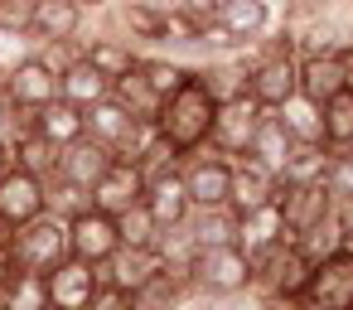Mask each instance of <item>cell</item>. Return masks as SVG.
<instances>
[{
    "label": "cell",
    "mask_w": 353,
    "mask_h": 310,
    "mask_svg": "<svg viewBox=\"0 0 353 310\" xmlns=\"http://www.w3.org/2000/svg\"><path fill=\"white\" fill-rule=\"evenodd\" d=\"M276 209H281V223L285 233H305L310 223H319L329 209H334V194L324 180H281V194H276Z\"/></svg>",
    "instance_id": "8fae6325"
},
{
    "label": "cell",
    "mask_w": 353,
    "mask_h": 310,
    "mask_svg": "<svg viewBox=\"0 0 353 310\" xmlns=\"http://www.w3.org/2000/svg\"><path fill=\"white\" fill-rule=\"evenodd\" d=\"M160 262H165L160 247H117V252L107 257V267H102V281L117 286V291H126V296H136V291L160 271Z\"/></svg>",
    "instance_id": "d6986e66"
},
{
    "label": "cell",
    "mask_w": 353,
    "mask_h": 310,
    "mask_svg": "<svg viewBox=\"0 0 353 310\" xmlns=\"http://www.w3.org/2000/svg\"><path fill=\"white\" fill-rule=\"evenodd\" d=\"M295 310H324V305H314V300H295Z\"/></svg>",
    "instance_id": "bcb514c9"
},
{
    "label": "cell",
    "mask_w": 353,
    "mask_h": 310,
    "mask_svg": "<svg viewBox=\"0 0 353 310\" xmlns=\"http://www.w3.org/2000/svg\"><path fill=\"white\" fill-rule=\"evenodd\" d=\"M141 194H145V175H141L131 160H112V170L92 184V209H102V213L117 218V213L136 209Z\"/></svg>",
    "instance_id": "ac0fdd59"
},
{
    "label": "cell",
    "mask_w": 353,
    "mask_h": 310,
    "mask_svg": "<svg viewBox=\"0 0 353 310\" xmlns=\"http://www.w3.org/2000/svg\"><path fill=\"white\" fill-rule=\"evenodd\" d=\"M59 97L73 102V107H92V102L112 97V78H102L88 59H73V64L59 73Z\"/></svg>",
    "instance_id": "d4e9b609"
},
{
    "label": "cell",
    "mask_w": 353,
    "mask_h": 310,
    "mask_svg": "<svg viewBox=\"0 0 353 310\" xmlns=\"http://www.w3.org/2000/svg\"><path fill=\"white\" fill-rule=\"evenodd\" d=\"M324 146L329 151L353 146V88H343L339 97L324 102Z\"/></svg>",
    "instance_id": "d6a6232c"
},
{
    "label": "cell",
    "mask_w": 353,
    "mask_h": 310,
    "mask_svg": "<svg viewBox=\"0 0 353 310\" xmlns=\"http://www.w3.org/2000/svg\"><path fill=\"white\" fill-rule=\"evenodd\" d=\"M10 160L20 165V170H30V175H39L44 184L59 175V146L44 136V131H34V126H25L15 141H10Z\"/></svg>",
    "instance_id": "484cf974"
},
{
    "label": "cell",
    "mask_w": 353,
    "mask_h": 310,
    "mask_svg": "<svg viewBox=\"0 0 353 310\" xmlns=\"http://www.w3.org/2000/svg\"><path fill=\"white\" fill-rule=\"evenodd\" d=\"M141 117H131L117 97H102V102H92V107H83V136H92V141H102L112 155H117V146L131 136V126H136Z\"/></svg>",
    "instance_id": "7402d4cb"
},
{
    "label": "cell",
    "mask_w": 353,
    "mask_h": 310,
    "mask_svg": "<svg viewBox=\"0 0 353 310\" xmlns=\"http://www.w3.org/2000/svg\"><path fill=\"white\" fill-rule=\"evenodd\" d=\"M117 228H121V247H160V238H165V228L150 218V209H145V204H136V209L117 213Z\"/></svg>",
    "instance_id": "d590c367"
},
{
    "label": "cell",
    "mask_w": 353,
    "mask_h": 310,
    "mask_svg": "<svg viewBox=\"0 0 353 310\" xmlns=\"http://www.w3.org/2000/svg\"><path fill=\"white\" fill-rule=\"evenodd\" d=\"M213 117H218V102L208 97V88L199 83V73H189V78L160 102V112H155V131H160V141L184 160V155H194V151L208 146Z\"/></svg>",
    "instance_id": "6da1fadb"
},
{
    "label": "cell",
    "mask_w": 353,
    "mask_h": 310,
    "mask_svg": "<svg viewBox=\"0 0 353 310\" xmlns=\"http://www.w3.org/2000/svg\"><path fill=\"white\" fill-rule=\"evenodd\" d=\"M165 25H170V0H126L121 6V39H150L165 44Z\"/></svg>",
    "instance_id": "4316f807"
},
{
    "label": "cell",
    "mask_w": 353,
    "mask_h": 310,
    "mask_svg": "<svg viewBox=\"0 0 353 310\" xmlns=\"http://www.w3.org/2000/svg\"><path fill=\"white\" fill-rule=\"evenodd\" d=\"M30 30H34V0H0V35L30 39Z\"/></svg>",
    "instance_id": "f35d334b"
},
{
    "label": "cell",
    "mask_w": 353,
    "mask_h": 310,
    "mask_svg": "<svg viewBox=\"0 0 353 310\" xmlns=\"http://www.w3.org/2000/svg\"><path fill=\"white\" fill-rule=\"evenodd\" d=\"M343 88H353V44L324 49V54H300V93L310 102H329Z\"/></svg>",
    "instance_id": "ba28073f"
},
{
    "label": "cell",
    "mask_w": 353,
    "mask_h": 310,
    "mask_svg": "<svg viewBox=\"0 0 353 310\" xmlns=\"http://www.w3.org/2000/svg\"><path fill=\"white\" fill-rule=\"evenodd\" d=\"M10 165H15V160H10V146H6V141H0V175H6Z\"/></svg>",
    "instance_id": "f6af8a7d"
},
{
    "label": "cell",
    "mask_w": 353,
    "mask_h": 310,
    "mask_svg": "<svg viewBox=\"0 0 353 310\" xmlns=\"http://www.w3.org/2000/svg\"><path fill=\"white\" fill-rule=\"evenodd\" d=\"M112 151L102 146V141H92V136H78V141H68L63 151H59V175L54 180H63V184H78V189H88L92 194V184L112 170Z\"/></svg>",
    "instance_id": "2e32d148"
},
{
    "label": "cell",
    "mask_w": 353,
    "mask_h": 310,
    "mask_svg": "<svg viewBox=\"0 0 353 310\" xmlns=\"http://www.w3.org/2000/svg\"><path fill=\"white\" fill-rule=\"evenodd\" d=\"M276 117L285 122V131H290L295 141H324V107H319V102H310L305 93L285 97V102L276 107Z\"/></svg>",
    "instance_id": "1f68e13d"
},
{
    "label": "cell",
    "mask_w": 353,
    "mask_h": 310,
    "mask_svg": "<svg viewBox=\"0 0 353 310\" xmlns=\"http://www.w3.org/2000/svg\"><path fill=\"white\" fill-rule=\"evenodd\" d=\"M141 204L150 209V218H155L165 233H170V228H184V223H189V213H194V204H189V189H184L179 165H174V170H165V175H155V180H145Z\"/></svg>",
    "instance_id": "e0dca14e"
},
{
    "label": "cell",
    "mask_w": 353,
    "mask_h": 310,
    "mask_svg": "<svg viewBox=\"0 0 353 310\" xmlns=\"http://www.w3.org/2000/svg\"><path fill=\"white\" fill-rule=\"evenodd\" d=\"M252 310H295V300H281V296H256Z\"/></svg>",
    "instance_id": "b9f144b4"
},
{
    "label": "cell",
    "mask_w": 353,
    "mask_h": 310,
    "mask_svg": "<svg viewBox=\"0 0 353 310\" xmlns=\"http://www.w3.org/2000/svg\"><path fill=\"white\" fill-rule=\"evenodd\" d=\"M324 165H329V146L324 141H295L290 155H285L281 180H324Z\"/></svg>",
    "instance_id": "836d02e7"
},
{
    "label": "cell",
    "mask_w": 353,
    "mask_h": 310,
    "mask_svg": "<svg viewBox=\"0 0 353 310\" xmlns=\"http://www.w3.org/2000/svg\"><path fill=\"white\" fill-rule=\"evenodd\" d=\"M281 194V175L252 155L232 160V189H228V209L232 213H247V209H261V204H276Z\"/></svg>",
    "instance_id": "9a60e30c"
},
{
    "label": "cell",
    "mask_w": 353,
    "mask_h": 310,
    "mask_svg": "<svg viewBox=\"0 0 353 310\" xmlns=\"http://www.w3.org/2000/svg\"><path fill=\"white\" fill-rule=\"evenodd\" d=\"M199 83L208 88V97L223 102H242L247 97V59H208L203 68H194Z\"/></svg>",
    "instance_id": "cb8c5ba5"
},
{
    "label": "cell",
    "mask_w": 353,
    "mask_h": 310,
    "mask_svg": "<svg viewBox=\"0 0 353 310\" xmlns=\"http://www.w3.org/2000/svg\"><path fill=\"white\" fill-rule=\"evenodd\" d=\"M49 310H54V305H49Z\"/></svg>",
    "instance_id": "816d5d0a"
},
{
    "label": "cell",
    "mask_w": 353,
    "mask_h": 310,
    "mask_svg": "<svg viewBox=\"0 0 353 310\" xmlns=\"http://www.w3.org/2000/svg\"><path fill=\"white\" fill-rule=\"evenodd\" d=\"M25 126H30V112H20V107H15V102H10L6 93H0V141L10 146V141H15V136H20Z\"/></svg>",
    "instance_id": "ab89813d"
},
{
    "label": "cell",
    "mask_w": 353,
    "mask_h": 310,
    "mask_svg": "<svg viewBox=\"0 0 353 310\" xmlns=\"http://www.w3.org/2000/svg\"><path fill=\"white\" fill-rule=\"evenodd\" d=\"M0 310H49L44 271H25V267L6 262V276H0Z\"/></svg>",
    "instance_id": "603a6c76"
},
{
    "label": "cell",
    "mask_w": 353,
    "mask_h": 310,
    "mask_svg": "<svg viewBox=\"0 0 353 310\" xmlns=\"http://www.w3.org/2000/svg\"><path fill=\"white\" fill-rule=\"evenodd\" d=\"M290 146H295V136L285 131V122L276 117V112H261V122H256V136H252V160H261V165H271L276 175L285 170V155H290Z\"/></svg>",
    "instance_id": "f546056e"
},
{
    "label": "cell",
    "mask_w": 353,
    "mask_h": 310,
    "mask_svg": "<svg viewBox=\"0 0 353 310\" xmlns=\"http://www.w3.org/2000/svg\"><path fill=\"white\" fill-rule=\"evenodd\" d=\"M343 218H348V209H339V204H334L319 223H310V228H305V233H295L290 242H295L310 262H319V257H329V252H339V247H343Z\"/></svg>",
    "instance_id": "4dcf8cb0"
},
{
    "label": "cell",
    "mask_w": 353,
    "mask_h": 310,
    "mask_svg": "<svg viewBox=\"0 0 353 310\" xmlns=\"http://www.w3.org/2000/svg\"><path fill=\"white\" fill-rule=\"evenodd\" d=\"M73 6H83V10L92 15V10H107V6H112V0H73Z\"/></svg>",
    "instance_id": "7bdbcfd3"
},
{
    "label": "cell",
    "mask_w": 353,
    "mask_h": 310,
    "mask_svg": "<svg viewBox=\"0 0 353 310\" xmlns=\"http://www.w3.org/2000/svg\"><path fill=\"white\" fill-rule=\"evenodd\" d=\"M44 209H49V184L39 175L20 170V165H10L6 175H0V228L6 233H15L20 223L39 218Z\"/></svg>",
    "instance_id": "9c48e42d"
},
{
    "label": "cell",
    "mask_w": 353,
    "mask_h": 310,
    "mask_svg": "<svg viewBox=\"0 0 353 310\" xmlns=\"http://www.w3.org/2000/svg\"><path fill=\"white\" fill-rule=\"evenodd\" d=\"M131 310H145V305H141V300H136V296H131Z\"/></svg>",
    "instance_id": "7dc6e473"
},
{
    "label": "cell",
    "mask_w": 353,
    "mask_h": 310,
    "mask_svg": "<svg viewBox=\"0 0 353 310\" xmlns=\"http://www.w3.org/2000/svg\"><path fill=\"white\" fill-rule=\"evenodd\" d=\"M213 25L232 49H252L261 35H271V0H213Z\"/></svg>",
    "instance_id": "4fadbf2b"
},
{
    "label": "cell",
    "mask_w": 353,
    "mask_h": 310,
    "mask_svg": "<svg viewBox=\"0 0 353 310\" xmlns=\"http://www.w3.org/2000/svg\"><path fill=\"white\" fill-rule=\"evenodd\" d=\"M343 247L353 252V209H348V218H343Z\"/></svg>",
    "instance_id": "ee69618b"
},
{
    "label": "cell",
    "mask_w": 353,
    "mask_h": 310,
    "mask_svg": "<svg viewBox=\"0 0 353 310\" xmlns=\"http://www.w3.org/2000/svg\"><path fill=\"white\" fill-rule=\"evenodd\" d=\"M121 247V228H117V218L112 213H102V209H83V213H73L68 218V257H78V262H88V267H107V257Z\"/></svg>",
    "instance_id": "52a82bcc"
},
{
    "label": "cell",
    "mask_w": 353,
    "mask_h": 310,
    "mask_svg": "<svg viewBox=\"0 0 353 310\" xmlns=\"http://www.w3.org/2000/svg\"><path fill=\"white\" fill-rule=\"evenodd\" d=\"M88 30V10L73 0H34V30L30 39L49 44V39H78Z\"/></svg>",
    "instance_id": "44dd1931"
},
{
    "label": "cell",
    "mask_w": 353,
    "mask_h": 310,
    "mask_svg": "<svg viewBox=\"0 0 353 310\" xmlns=\"http://www.w3.org/2000/svg\"><path fill=\"white\" fill-rule=\"evenodd\" d=\"M290 233H285V223H281V209L276 204H261V209H247V213H237V233H232V242L247 252V257H261V252H271L276 242H285Z\"/></svg>",
    "instance_id": "ffe728a7"
},
{
    "label": "cell",
    "mask_w": 353,
    "mask_h": 310,
    "mask_svg": "<svg viewBox=\"0 0 353 310\" xmlns=\"http://www.w3.org/2000/svg\"><path fill=\"white\" fill-rule=\"evenodd\" d=\"M83 209H92V194H88V189L63 184V180H49V213H59V218L68 223V218L83 213Z\"/></svg>",
    "instance_id": "74e56055"
},
{
    "label": "cell",
    "mask_w": 353,
    "mask_h": 310,
    "mask_svg": "<svg viewBox=\"0 0 353 310\" xmlns=\"http://www.w3.org/2000/svg\"><path fill=\"white\" fill-rule=\"evenodd\" d=\"M0 73H6V59H0Z\"/></svg>",
    "instance_id": "681fc988"
},
{
    "label": "cell",
    "mask_w": 353,
    "mask_h": 310,
    "mask_svg": "<svg viewBox=\"0 0 353 310\" xmlns=\"http://www.w3.org/2000/svg\"><path fill=\"white\" fill-rule=\"evenodd\" d=\"M83 59L102 73V78H126L136 64H141V54L131 49V39H117V35H97V39H88L83 44Z\"/></svg>",
    "instance_id": "83f0119b"
},
{
    "label": "cell",
    "mask_w": 353,
    "mask_h": 310,
    "mask_svg": "<svg viewBox=\"0 0 353 310\" xmlns=\"http://www.w3.org/2000/svg\"><path fill=\"white\" fill-rule=\"evenodd\" d=\"M68 257V223L59 213H39L30 223H20L6 242V262L10 267H25V271H54L59 262Z\"/></svg>",
    "instance_id": "3957f363"
},
{
    "label": "cell",
    "mask_w": 353,
    "mask_h": 310,
    "mask_svg": "<svg viewBox=\"0 0 353 310\" xmlns=\"http://www.w3.org/2000/svg\"><path fill=\"white\" fill-rule=\"evenodd\" d=\"M310 257L285 238V242H276L271 252H261V257H252V291L256 296H281V300H300L305 296V286H310Z\"/></svg>",
    "instance_id": "277c9868"
},
{
    "label": "cell",
    "mask_w": 353,
    "mask_h": 310,
    "mask_svg": "<svg viewBox=\"0 0 353 310\" xmlns=\"http://www.w3.org/2000/svg\"><path fill=\"white\" fill-rule=\"evenodd\" d=\"M88 310H131V296H126V291H117V286H107V281H102V286H97V296H92V300H88Z\"/></svg>",
    "instance_id": "60d3db41"
},
{
    "label": "cell",
    "mask_w": 353,
    "mask_h": 310,
    "mask_svg": "<svg viewBox=\"0 0 353 310\" xmlns=\"http://www.w3.org/2000/svg\"><path fill=\"white\" fill-rule=\"evenodd\" d=\"M0 276H6V252H0Z\"/></svg>",
    "instance_id": "c3c4849f"
},
{
    "label": "cell",
    "mask_w": 353,
    "mask_h": 310,
    "mask_svg": "<svg viewBox=\"0 0 353 310\" xmlns=\"http://www.w3.org/2000/svg\"><path fill=\"white\" fill-rule=\"evenodd\" d=\"M179 310H184V305H179Z\"/></svg>",
    "instance_id": "f907efd6"
},
{
    "label": "cell",
    "mask_w": 353,
    "mask_h": 310,
    "mask_svg": "<svg viewBox=\"0 0 353 310\" xmlns=\"http://www.w3.org/2000/svg\"><path fill=\"white\" fill-rule=\"evenodd\" d=\"M179 175H184V189H189V204L194 209H218L228 204V189H232V160L218 155V151H194L179 160Z\"/></svg>",
    "instance_id": "5b68a950"
},
{
    "label": "cell",
    "mask_w": 353,
    "mask_h": 310,
    "mask_svg": "<svg viewBox=\"0 0 353 310\" xmlns=\"http://www.w3.org/2000/svg\"><path fill=\"white\" fill-rule=\"evenodd\" d=\"M300 300H314L324 310H353V252L339 247L310 267V286Z\"/></svg>",
    "instance_id": "30bf717a"
},
{
    "label": "cell",
    "mask_w": 353,
    "mask_h": 310,
    "mask_svg": "<svg viewBox=\"0 0 353 310\" xmlns=\"http://www.w3.org/2000/svg\"><path fill=\"white\" fill-rule=\"evenodd\" d=\"M324 184H329V194H334V204H339V209H353V146L329 151Z\"/></svg>",
    "instance_id": "8d00e7d4"
},
{
    "label": "cell",
    "mask_w": 353,
    "mask_h": 310,
    "mask_svg": "<svg viewBox=\"0 0 353 310\" xmlns=\"http://www.w3.org/2000/svg\"><path fill=\"white\" fill-rule=\"evenodd\" d=\"M44 281H49V305L54 310H88V300L102 286V271L78 262V257H63L54 271H44Z\"/></svg>",
    "instance_id": "5bb4252c"
},
{
    "label": "cell",
    "mask_w": 353,
    "mask_h": 310,
    "mask_svg": "<svg viewBox=\"0 0 353 310\" xmlns=\"http://www.w3.org/2000/svg\"><path fill=\"white\" fill-rule=\"evenodd\" d=\"M189 276H194V296L237 300L252 291V257L237 242H208L189 252Z\"/></svg>",
    "instance_id": "7a4b0ae2"
},
{
    "label": "cell",
    "mask_w": 353,
    "mask_h": 310,
    "mask_svg": "<svg viewBox=\"0 0 353 310\" xmlns=\"http://www.w3.org/2000/svg\"><path fill=\"white\" fill-rule=\"evenodd\" d=\"M256 122H261V107H256L252 97L223 102L218 117H213V131H208V151H218V155H228V160H242V155L252 151Z\"/></svg>",
    "instance_id": "7c38bea8"
},
{
    "label": "cell",
    "mask_w": 353,
    "mask_h": 310,
    "mask_svg": "<svg viewBox=\"0 0 353 310\" xmlns=\"http://www.w3.org/2000/svg\"><path fill=\"white\" fill-rule=\"evenodd\" d=\"M136 73H141V83L165 102V97H170V93L194 73V68H189V64H174V59H141V64H136Z\"/></svg>",
    "instance_id": "e575fe53"
},
{
    "label": "cell",
    "mask_w": 353,
    "mask_h": 310,
    "mask_svg": "<svg viewBox=\"0 0 353 310\" xmlns=\"http://www.w3.org/2000/svg\"><path fill=\"white\" fill-rule=\"evenodd\" d=\"M30 126H34V131H44V136L63 151L68 141H78V136H83V107H73V102L54 97V102H44L39 112H30Z\"/></svg>",
    "instance_id": "f1b7e54d"
},
{
    "label": "cell",
    "mask_w": 353,
    "mask_h": 310,
    "mask_svg": "<svg viewBox=\"0 0 353 310\" xmlns=\"http://www.w3.org/2000/svg\"><path fill=\"white\" fill-rule=\"evenodd\" d=\"M0 93H6L20 112H39L44 102L59 97V73L39 54H25L15 64H6V73H0Z\"/></svg>",
    "instance_id": "8992f818"
}]
</instances>
